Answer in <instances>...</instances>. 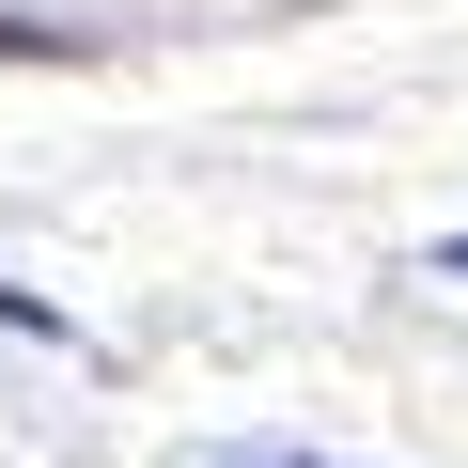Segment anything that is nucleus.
I'll return each mask as SVG.
<instances>
[{
  "label": "nucleus",
  "mask_w": 468,
  "mask_h": 468,
  "mask_svg": "<svg viewBox=\"0 0 468 468\" xmlns=\"http://www.w3.org/2000/svg\"><path fill=\"white\" fill-rule=\"evenodd\" d=\"M16 48H63V32H32V16H0V63H16Z\"/></svg>",
  "instance_id": "obj_1"
}]
</instances>
